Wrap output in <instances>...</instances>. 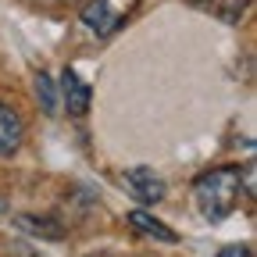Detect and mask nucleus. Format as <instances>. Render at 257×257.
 Segmentation results:
<instances>
[{
    "instance_id": "obj_5",
    "label": "nucleus",
    "mask_w": 257,
    "mask_h": 257,
    "mask_svg": "<svg viewBox=\"0 0 257 257\" xmlns=\"http://www.w3.org/2000/svg\"><path fill=\"white\" fill-rule=\"evenodd\" d=\"M61 89H64V104H68V114H86L89 100H93V89L86 82H79V75L68 68L61 75Z\"/></svg>"
},
{
    "instance_id": "obj_10",
    "label": "nucleus",
    "mask_w": 257,
    "mask_h": 257,
    "mask_svg": "<svg viewBox=\"0 0 257 257\" xmlns=\"http://www.w3.org/2000/svg\"><path fill=\"white\" fill-rule=\"evenodd\" d=\"M218 257H250V246L246 243H229V246H221Z\"/></svg>"
},
{
    "instance_id": "obj_3",
    "label": "nucleus",
    "mask_w": 257,
    "mask_h": 257,
    "mask_svg": "<svg viewBox=\"0 0 257 257\" xmlns=\"http://www.w3.org/2000/svg\"><path fill=\"white\" fill-rule=\"evenodd\" d=\"M82 25L86 29H93L96 32V36H111V32H114V25H118V15L111 11V4H107V0H89V4L82 8Z\"/></svg>"
},
{
    "instance_id": "obj_8",
    "label": "nucleus",
    "mask_w": 257,
    "mask_h": 257,
    "mask_svg": "<svg viewBox=\"0 0 257 257\" xmlns=\"http://www.w3.org/2000/svg\"><path fill=\"white\" fill-rule=\"evenodd\" d=\"M36 96H40L43 114H57V89H54V79H50L47 72L36 75Z\"/></svg>"
},
{
    "instance_id": "obj_4",
    "label": "nucleus",
    "mask_w": 257,
    "mask_h": 257,
    "mask_svg": "<svg viewBox=\"0 0 257 257\" xmlns=\"http://www.w3.org/2000/svg\"><path fill=\"white\" fill-rule=\"evenodd\" d=\"M22 136H25V128H22L18 111H11L8 104H0V157H11L22 147Z\"/></svg>"
},
{
    "instance_id": "obj_2",
    "label": "nucleus",
    "mask_w": 257,
    "mask_h": 257,
    "mask_svg": "<svg viewBox=\"0 0 257 257\" xmlns=\"http://www.w3.org/2000/svg\"><path fill=\"white\" fill-rule=\"evenodd\" d=\"M125 189L133 193L140 204H161L165 200V179L154 168H128L125 172Z\"/></svg>"
},
{
    "instance_id": "obj_6",
    "label": "nucleus",
    "mask_w": 257,
    "mask_h": 257,
    "mask_svg": "<svg viewBox=\"0 0 257 257\" xmlns=\"http://www.w3.org/2000/svg\"><path fill=\"white\" fill-rule=\"evenodd\" d=\"M128 225L133 229H140V232H147V236H154V239H161V243H179V236L168 229V225H161L154 214H147L143 207H133L128 211Z\"/></svg>"
},
{
    "instance_id": "obj_9",
    "label": "nucleus",
    "mask_w": 257,
    "mask_h": 257,
    "mask_svg": "<svg viewBox=\"0 0 257 257\" xmlns=\"http://www.w3.org/2000/svg\"><path fill=\"white\" fill-rule=\"evenodd\" d=\"M246 4H250V0H225V4L218 8L221 22H239V18H243V11H246Z\"/></svg>"
},
{
    "instance_id": "obj_7",
    "label": "nucleus",
    "mask_w": 257,
    "mask_h": 257,
    "mask_svg": "<svg viewBox=\"0 0 257 257\" xmlns=\"http://www.w3.org/2000/svg\"><path fill=\"white\" fill-rule=\"evenodd\" d=\"M18 225H22V229L25 232H32V236H40V239H61L64 236V225L57 221V218H47V214H18L15 218Z\"/></svg>"
},
{
    "instance_id": "obj_1",
    "label": "nucleus",
    "mask_w": 257,
    "mask_h": 257,
    "mask_svg": "<svg viewBox=\"0 0 257 257\" xmlns=\"http://www.w3.org/2000/svg\"><path fill=\"white\" fill-rule=\"evenodd\" d=\"M197 207L207 221H225L239 200V168H211L193 186Z\"/></svg>"
}]
</instances>
